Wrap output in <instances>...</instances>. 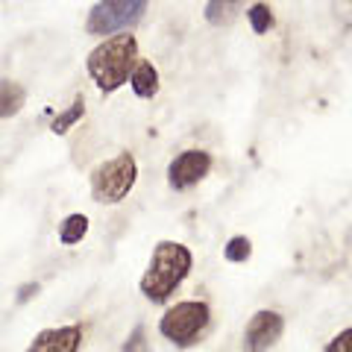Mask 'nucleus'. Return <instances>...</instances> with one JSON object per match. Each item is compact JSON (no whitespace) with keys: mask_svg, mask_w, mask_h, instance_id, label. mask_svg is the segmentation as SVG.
<instances>
[{"mask_svg":"<svg viewBox=\"0 0 352 352\" xmlns=\"http://www.w3.org/2000/svg\"><path fill=\"white\" fill-rule=\"evenodd\" d=\"M191 267H194V256H191L188 247L179 244V241H159V244L153 247L150 264L138 282V288L150 302L162 305V302L170 300L185 279H188Z\"/></svg>","mask_w":352,"mask_h":352,"instance_id":"1","label":"nucleus"},{"mask_svg":"<svg viewBox=\"0 0 352 352\" xmlns=\"http://www.w3.org/2000/svg\"><path fill=\"white\" fill-rule=\"evenodd\" d=\"M135 62H138V38L129 36L126 30H120L106 36V41H100L88 53L85 71L103 94H112L129 80Z\"/></svg>","mask_w":352,"mask_h":352,"instance_id":"2","label":"nucleus"},{"mask_svg":"<svg viewBox=\"0 0 352 352\" xmlns=\"http://www.w3.org/2000/svg\"><path fill=\"white\" fill-rule=\"evenodd\" d=\"M135 182H138L135 156L132 153H118V156L100 162L91 170V197H94V203L118 206L129 197Z\"/></svg>","mask_w":352,"mask_h":352,"instance_id":"3","label":"nucleus"},{"mask_svg":"<svg viewBox=\"0 0 352 352\" xmlns=\"http://www.w3.org/2000/svg\"><path fill=\"white\" fill-rule=\"evenodd\" d=\"M208 320H212V308L203 300H182L170 305L159 320V332L173 346H191L197 338L206 332Z\"/></svg>","mask_w":352,"mask_h":352,"instance_id":"4","label":"nucleus"},{"mask_svg":"<svg viewBox=\"0 0 352 352\" xmlns=\"http://www.w3.org/2000/svg\"><path fill=\"white\" fill-rule=\"evenodd\" d=\"M150 0H97L85 18L88 36H112V32L135 27L147 12Z\"/></svg>","mask_w":352,"mask_h":352,"instance_id":"5","label":"nucleus"},{"mask_svg":"<svg viewBox=\"0 0 352 352\" xmlns=\"http://www.w3.org/2000/svg\"><path fill=\"white\" fill-rule=\"evenodd\" d=\"M208 170H212V153L208 150H182L168 164V185L173 191H188L206 179Z\"/></svg>","mask_w":352,"mask_h":352,"instance_id":"6","label":"nucleus"},{"mask_svg":"<svg viewBox=\"0 0 352 352\" xmlns=\"http://www.w3.org/2000/svg\"><path fill=\"white\" fill-rule=\"evenodd\" d=\"M285 332V317L279 311H270V308H261L250 317L247 332H244V349L250 352H264L270 346L279 344V338Z\"/></svg>","mask_w":352,"mask_h":352,"instance_id":"7","label":"nucleus"},{"mask_svg":"<svg viewBox=\"0 0 352 352\" xmlns=\"http://www.w3.org/2000/svg\"><path fill=\"white\" fill-rule=\"evenodd\" d=\"M82 346V326H59V329H44L30 344V352H76Z\"/></svg>","mask_w":352,"mask_h":352,"instance_id":"8","label":"nucleus"},{"mask_svg":"<svg viewBox=\"0 0 352 352\" xmlns=\"http://www.w3.org/2000/svg\"><path fill=\"white\" fill-rule=\"evenodd\" d=\"M132 91H135V97H141V100H153V97L159 94V71L153 62H135V68H132L129 80Z\"/></svg>","mask_w":352,"mask_h":352,"instance_id":"9","label":"nucleus"},{"mask_svg":"<svg viewBox=\"0 0 352 352\" xmlns=\"http://www.w3.org/2000/svg\"><path fill=\"white\" fill-rule=\"evenodd\" d=\"M27 103V91L21 82H12V80H3L0 82V120L18 115L21 109Z\"/></svg>","mask_w":352,"mask_h":352,"instance_id":"10","label":"nucleus"},{"mask_svg":"<svg viewBox=\"0 0 352 352\" xmlns=\"http://www.w3.org/2000/svg\"><path fill=\"white\" fill-rule=\"evenodd\" d=\"M241 9V0H208L206 3V21L212 27H229Z\"/></svg>","mask_w":352,"mask_h":352,"instance_id":"11","label":"nucleus"},{"mask_svg":"<svg viewBox=\"0 0 352 352\" xmlns=\"http://www.w3.org/2000/svg\"><path fill=\"white\" fill-rule=\"evenodd\" d=\"M88 235V217L85 214H68L59 226V241L65 247H74Z\"/></svg>","mask_w":352,"mask_h":352,"instance_id":"12","label":"nucleus"},{"mask_svg":"<svg viewBox=\"0 0 352 352\" xmlns=\"http://www.w3.org/2000/svg\"><path fill=\"white\" fill-rule=\"evenodd\" d=\"M82 115H85V97L82 94H76L74 97V103L65 109L62 115H56V120H53V135H65V132H68L71 126H76L82 120Z\"/></svg>","mask_w":352,"mask_h":352,"instance_id":"13","label":"nucleus"},{"mask_svg":"<svg viewBox=\"0 0 352 352\" xmlns=\"http://www.w3.org/2000/svg\"><path fill=\"white\" fill-rule=\"evenodd\" d=\"M247 21H250V30L256 32V36H264V32H270L273 24H276V18H273L270 6H267V3H261V0L247 9Z\"/></svg>","mask_w":352,"mask_h":352,"instance_id":"14","label":"nucleus"},{"mask_svg":"<svg viewBox=\"0 0 352 352\" xmlns=\"http://www.w3.org/2000/svg\"><path fill=\"white\" fill-rule=\"evenodd\" d=\"M250 256H252V241H250L247 235H235V238L226 241V247H223V258H226V261L244 264Z\"/></svg>","mask_w":352,"mask_h":352,"instance_id":"15","label":"nucleus"},{"mask_svg":"<svg viewBox=\"0 0 352 352\" xmlns=\"http://www.w3.org/2000/svg\"><path fill=\"white\" fill-rule=\"evenodd\" d=\"M323 349L326 352H352V329H344L340 335H335Z\"/></svg>","mask_w":352,"mask_h":352,"instance_id":"16","label":"nucleus"},{"mask_svg":"<svg viewBox=\"0 0 352 352\" xmlns=\"http://www.w3.org/2000/svg\"><path fill=\"white\" fill-rule=\"evenodd\" d=\"M41 288H38V282H30V285H24V288L18 291V302H27V300H32Z\"/></svg>","mask_w":352,"mask_h":352,"instance_id":"17","label":"nucleus"},{"mask_svg":"<svg viewBox=\"0 0 352 352\" xmlns=\"http://www.w3.org/2000/svg\"><path fill=\"white\" fill-rule=\"evenodd\" d=\"M141 338H144V329H135V335H132V340H126L124 349H141L144 344H141Z\"/></svg>","mask_w":352,"mask_h":352,"instance_id":"18","label":"nucleus"}]
</instances>
